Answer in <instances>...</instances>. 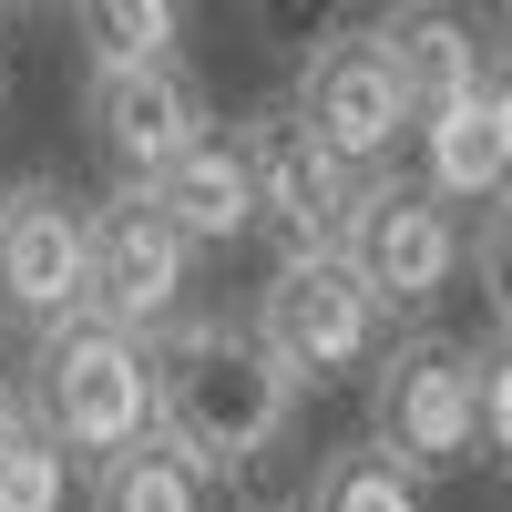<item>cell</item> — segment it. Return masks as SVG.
<instances>
[{
    "instance_id": "7a4b0ae2",
    "label": "cell",
    "mask_w": 512,
    "mask_h": 512,
    "mask_svg": "<svg viewBox=\"0 0 512 512\" xmlns=\"http://www.w3.org/2000/svg\"><path fill=\"white\" fill-rule=\"evenodd\" d=\"M21 410L62 441L72 472L93 482L123 441L154 431V338L123 328V318H103V308L21 338Z\"/></svg>"
},
{
    "instance_id": "9c48e42d",
    "label": "cell",
    "mask_w": 512,
    "mask_h": 512,
    "mask_svg": "<svg viewBox=\"0 0 512 512\" xmlns=\"http://www.w3.org/2000/svg\"><path fill=\"white\" fill-rule=\"evenodd\" d=\"M195 277H205V246L154 205V185H113L93 205V308L123 328H175L195 308Z\"/></svg>"
},
{
    "instance_id": "ba28073f",
    "label": "cell",
    "mask_w": 512,
    "mask_h": 512,
    "mask_svg": "<svg viewBox=\"0 0 512 512\" xmlns=\"http://www.w3.org/2000/svg\"><path fill=\"white\" fill-rule=\"evenodd\" d=\"M236 134H246V164H256V236H267L277 256H308V246H338V236H349L369 175H359V164L338 154L297 103H256Z\"/></svg>"
},
{
    "instance_id": "ac0fdd59",
    "label": "cell",
    "mask_w": 512,
    "mask_h": 512,
    "mask_svg": "<svg viewBox=\"0 0 512 512\" xmlns=\"http://www.w3.org/2000/svg\"><path fill=\"white\" fill-rule=\"evenodd\" d=\"M472 277H482V308L492 328H512V185L472 216Z\"/></svg>"
},
{
    "instance_id": "9a60e30c",
    "label": "cell",
    "mask_w": 512,
    "mask_h": 512,
    "mask_svg": "<svg viewBox=\"0 0 512 512\" xmlns=\"http://www.w3.org/2000/svg\"><path fill=\"white\" fill-rule=\"evenodd\" d=\"M308 512H431V472H410L390 441H338L308 472Z\"/></svg>"
},
{
    "instance_id": "3957f363",
    "label": "cell",
    "mask_w": 512,
    "mask_h": 512,
    "mask_svg": "<svg viewBox=\"0 0 512 512\" xmlns=\"http://www.w3.org/2000/svg\"><path fill=\"white\" fill-rule=\"evenodd\" d=\"M359 390H369V441H390L410 472L451 482V472H472V461H492L482 451V349L472 338L410 318Z\"/></svg>"
},
{
    "instance_id": "e0dca14e",
    "label": "cell",
    "mask_w": 512,
    "mask_h": 512,
    "mask_svg": "<svg viewBox=\"0 0 512 512\" xmlns=\"http://www.w3.org/2000/svg\"><path fill=\"white\" fill-rule=\"evenodd\" d=\"M72 461H62V441L41 431V420L21 410V420H0V512H62L72 502Z\"/></svg>"
},
{
    "instance_id": "5bb4252c",
    "label": "cell",
    "mask_w": 512,
    "mask_h": 512,
    "mask_svg": "<svg viewBox=\"0 0 512 512\" xmlns=\"http://www.w3.org/2000/svg\"><path fill=\"white\" fill-rule=\"evenodd\" d=\"M82 512H226V482L205 472L175 431H144L82 482Z\"/></svg>"
},
{
    "instance_id": "7402d4cb",
    "label": "cell",
    "mask_w": 512,
    "mask_h": 512,
    "mask_svg": "<svg viewBox=\"0 0 512 512\" xmlns=\"http://www.w3.org/2000/svg\"><path fill=\"white\" fill-rule=\"evenodd\" d=\"M0 113H11V62H0Z\"/></svg>"
},
{
    "instance_id": "8fae6325",
    "label": "cell",
    "mask_w": 512,
    "mask_h": 512,
    "mask_svg": "<svg viewBox=\"0 0 512 512\" xmlns=\"http://www.w3.org/2000/svg\"><path fill=\"white\" fill-rule=\"evenodd\" d=\"M369 31L390 41V62H400V82H410L420 113L451 103V93H482V72H492V52H502V31H482L461 0H390Z\"/></svg>"
},
{
    "instance_id": "277c9868",
    "label": "cell",
    "mask_w": 512,
    "mask_h": 512,
    "mask_svg": "<svg viewBox=\"0 0 512 512\" xmlns=\"http://www.w3.org/2000/svg\"><path fill=\"white\" fill-rule=\"evenodd\" d=\"M246 318L267 328V349H277L297 379H308V390L369 379V369H379V349L400 338L390 297H379V287L349 267V246H308V256H277Z\"/></svg>"
},
{
    "instance_id": "d4e9b609",
    "label": "cell",
    "mask_w": 512,
    "mask_h": 512,
    "mask_svg": "<svg viewBox=\"0 0 512 512\" xmlns=\"http://www.w3.org/2000/svg\"><path fill=\"white\" fill-rule=\"evenodd\" d=\"M0 11H11V0H0Z\"/></svg>"
},
{
    "instance_id": "2e32d148",
    "label": "cell",
    "mask_w": 512,
    "mask_h": 512,
    "mask_svg": "<svg viewBox=\"0 0 512 512\" xmlns=\"http://www.w3.org/2000/svg\"><path fill=\"white\" fill-rule=\"evenodd\" d=\"M82 62H164L195 41V0H62Z\"/></svg>"
},
{
    "instance_id": "4fadbf2b",
    "label": "cell",
    "mask_w": 512,
    "mask_h": 512,
    "mask_svg": "<svg viewBox=\"0 0 512 512\" xmlns=\"http://www.w3.org/2000/svg\"><path fill=\"white\" fill-rule=\"evenodd\" d=\"M410 175L431 185V195H451L461 216H482V205L512 185V175H502V134H492V72H482V93H451V103L420 113Z\"/></svg>"
},
{
    "instance_id": "44dd1931",
    "label": "cell",
    "mask_w": 512,
    "mask_h": 512,
    "mask_svg": "<svg viewBox=\"0 0 512 512\" xmlns=\"http://www.w3.org/2000/svg\"><path fill=\"white\" fill-rule=\"evenodd\" d=\"M492 31H502V52H512V0H492Z\"/></svg>"
},
{
    "instance_id": "ffe728a7",
    "label": "cell",
    "mask_w": 512,
    "mask_h": 512,
    "mask_svg": "<svg viewBox=\"0 0 512 512\" xmlns=\"http://www.w3.org/2000/svg\"><path fill=\"white\" fill-rule=\"evenodd\" d=\"M492 134H502V175H512V52H492Z\"/></svg>"
},
{
    "instance_id": "8992f818",
    "label": "cell",
    "mask_w": 512,
    "mask_h": 512,
    "mask_svg": "<svg viewBox=\"0 0 512 512\" xmlns=\"http://www.w3.org/2000/svg\"><path fill=\"white\" fill-rule=\"evenodd\" d=\"M338 246L390 297V318H431L461 287V267H472V216L451 195H431L420 175H369V195H359V216H349Z\"/></svg>"
},
{
    "instance_id": "7c38bea8",
    "label": "cell",
    "mask_w": 512,
    "mask_h": 512,
    "mask_svg": "<svg viewBox=\"0 0 512 512\" xmlns=\"http://www.w3.org/2000/svg\"><path fill=\"white\" fill-rule=\"evenodd\" d=\"M154 205H164L205 256H236V246L256 236V164H246V134L226 123V134L185 144V154L154 175Z\"/></svg>"
},
{
    "instance_id": "6da1fadb",
    "label": "cell",
    "mask_w": 512,
    "mask_h": 512,
    "mask_svg": "<svg viewBox=\"0 0 512 512\" xmlns=\"http://www.w3.org/2000/svg\"><path fill=\"white\" fill-rule=\"evenodd\" d=\"M308 379H297L256 318L185 308L175 328H154V431H175L216 482H246L267 451H287Z\"/></svg>"
},
{
    "instance_id": "30bf717a",
    "label": "cell",
    "mask_w": 512,
    "mask_h": 512,
    "mask_svg": "<svg viewBox=\"0 0 512 512\" xmlns=\"http://www.w3.org/2000/svg\"><path fill=\"white\" fill-rule=\"evenodd\" d=\"M287 103L308 113L359 175H400V154H410V134H420V103H410V82H400V62H390V41H379V31L318 41V52L297 62V93H287Z\"/></svg>"
},
{
    "instance_id": "5b68a950",
    "label": "cell",
    "mask_w": 512,
    "mask_h": 512,
    "mask_svg": "<svg viewBox=\"0 0 512 512\" xmlns=\"http://www.w3.org/2000/svg\"><path fill=\"white\" fill-rule=\"evenodd\" d=\"M216 134V93L185 52L164 62H82V144L113 185H154L185 144Z\"/></svg>"
},
{
    "instance_id": "cb8c5ba5",
    "label": "cell",
    "mask_w": 512,
    "mask_h": 512,
    "mask_svg": "<svg viewBox=\"0 0 512 512\" xmlns=\"http://www.w3.org/2000/svg\"><path fill=\"white\" fill-rule=\"evenodd\" d=\"M21 11H62V0H21Z\"/></svg>"
},
{
    "instance_id": "d6986e66",
    "label": "cell",
    "mask_w": 512,
    "mask_h": 512,
    "mask_svg": "<svg viewBox=\"0 0 512 512\" xmlns=\"http://www.w3.org/2000/svg\"><path fill=\"white\" fill-rule=\"evenodd\" d=\"M482 451L512 461V328L482 338Z\"/></svg>"
},
{
    "instance_id": "603a6c76",
    "label": "cell",
    "mask_w": 512,
    "mask_h": 512,
    "mask_svg": "<svg viewBox=\"0 0 512 512\" xmlns=\"http://www.w3.org/2000/svg\"><path fill=\"white\" fill-rule=\"evenodd\" d=\"M267 512H308V492H297V502H267Z\"/></svg>"
},
{
    "instance_id": "52a82bcc",
    "label": "cell",
    "mask_w": 512,
    "mask_h": 512,
    "mask_svg": "<svg viewBox=\"0 0 512 512\" xmlns=\"http://www.w3.org/2000/svg\"><path fill=\"white\" fill-rule=\"evenodd\" d=\"M93 308V205L62 175L0 185V328H62Z\"/></svg>"
}]
</instances>
